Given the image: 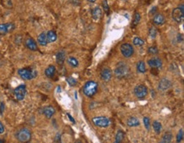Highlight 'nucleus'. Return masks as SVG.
I'll return each mask as SVG.
<instances>
[{
	"label": "nucleus",
	"mask_w": 184,
	"mask_h": 143,
	"mask_svg": "<svg viewBox=\"0 0 184 143\" xmlns=\"http://www.w3.org/2000/svg\"><path fill=\"white\" fill-rule=\"evenodd\" d=\"M98 84L95 81H87L83 86V93L87 97H93L98 91Z\"/></svg>",
	"instance_id": "nucleus-1"
},
{
	"label": "nucleus",
	"mask_w": 184,
	"mask_h": 143,
	"mask_svg": "<svg viewBox=\"0 0 184 143\" xmlns=\"http://www.w3.org/2000/svg\"><path fill=\"white\" fill-rule=\"evenodd\" d=\"M16 138L21 142L26 143L31 140L32 133H31L30 130H28L26 128H23L16 133Z\"/></svg>",
	"instance_id": "nucleus-2"
},
{
	"label": "nucleus",
	"mask_w": 184,
	"mask_h": 143,
	"mask_svg": "<svg viewBox=\"0 0 184 143\" xmlns=\"http://www.w3.org/2000/svg\"><path fill=\"white\" fill-rule=\"evenodd\" d=\"M129 72V67L126 64L120 62L117 65L115 69V75L117 78H122L127 76Z\"/></svg>",
	"instance_id": "nucleus-3"
},
{
	"label": "nucleus",
	"mask_w": 184,
	"mask_h": 143,
	"mask_svg": "<svg viewBox=\"0 0 184 143\" xmlns=\"http://www.w3.org/2000/svg\"><path fill=\"white\" fill-rule=\"evenodd\" d=\"M19 75L21 77V78L25 80H31L36 78L37 72L36 70H33L32 68H22L18 71Z\"/></svg>",
	"instance_id": "nucleus-4"
},
{
	"label": "nucleus",
	"mask_w": 184,
	"mask_h": 143,
	"mask_svg": "<svg viewBox=\"0 0 184 143\" xmlns=\"http://www.w3.org/2000/svg\"><path fill=\"white\" fill-rule=\"evenodd\" d=\"M172 18L177 22L181 23L183 21L184 18V6L183 4H181L179 7L176 8L172 11Z\"/></svg>",
	"instance_id": "nucleus-5"
},
{
	"label": "nucleus",
	"mask_w": 184,
	"mask_h": 143,
	"mask_svg": "<svg viewBox=\"0 0 184 143\" xmlns=\"http://www.w3.org/2000/svg\"><path fill=\"white\" fill-rule=\"evenodd\" d=\"M93 122L96 126H98L99 128H106L110 124V120L106 117H104V116L93 118Z\"/></svg>",
	"instance_id": "nucleus-6"
},
{
	"label": "nucleus",
	"mask_w": 184,
	"mask_h": 143,
	"mask_svg": "<svg viewBox=\"0 0 184 143\" xmlns=\"http://www.w3.org/2000/svg\"><path fill=\"white\" fill-rule=\"evenodd\" d=\"M120 52L126 58L131 57L134 53V49L130 43H123L120 45Z\"/></svg>",
	"instance_id": "nucleus-7"
},
{
	"label": "nucleus",
	"mask_w": 184,
	"mask_h": 143,
	"mask_svg": "<svg viewBox=\"0 0 184 143\" xmlns=\"http://www.w3.org/2000/svg\"><path fill=\"white\" fill-rule=\"evenodd\" d=\"M134 94L138 98L143 99L148 95V88L144 84H138L134 89Z\"/></svg>",
	"instance_id": "nucleus-8"
},
{
	"label": "nucleus",
	"mask_w": 184,
	"mask_h": 143,
	"mask_svg": "<svg viewBox=\"0 0 184 143\" xmlns=\"http://www.w3.org/2000/svg\"><path fill=\"white\" fill-rule=\"evenodd\" d=\"M26 94V87L25 84H21L15 89V96L18 101H22Z\"/></svg>",
	"instance_id": "nucleus-9"
},
{
	"label": "nucleus",
	"mask_w": 184,
	"mask_h": 143,
	"mask_svg": "<svg viewBox=\"0 0 184 143\" xmlns=\"http://www.w3.org/2000/svg\"><path fill=\"white\" fill-rule=\"evenodd\" d=\"M15 29V25L13 23L0 24V35H5L6 33L13 31Z\"/></svg>",
	"instance_id": "nucleus-10"
},
{
	"label": "nucleus",
	"mask_w": 184,
	"mask_h": 143,
	"mask_svg": "<svg viewBox=\"0 0 184 143\" xmlns=\"http://www.w3.org/2000/svg\"><path fill=\"white\" fill-rule=\"evenodd\" d=\"M100 78L103 81L108 82L112 78V71L109 67H105L100 72Z\"/></svg>",
	"instance_id": "nucleus-11"
},
{
	"label": "nucleus",
	"mask_w": 184,
	"mask_h": 143,
	"mask_svg": "<svg viewBox=\"0 0 184 143\" xmlns=\"http://www.w3.org/2000/svg\"><path fill=\"white\" fill-rule=\"evenodd\" d=\"M171 86V83L169 79L165 78H163L162 79H160V83H159V89L160 90H166L168 89H170Z\"/></svg>",
	"instance_id": "nucleus-12"
},
{
	"label": "nucleus",
	"mask_w": 184,
	"mask_h": 143,
	"mask_svg": "<svg viewBox=\"0 0 184 143\" xmlns=\"http://www.w3.org/2000/svg\"><path fill=\"white\" fill-rule=\"evenodd\" d=\"M148 64L149 65L150 67H153V68H159V67H161L162 66V61L160 59V58H152L150 60L148 61Z\"/></svg>",
	"instance_id": "nucleus-13"
},
{
	"label": "nucleus",
	"mask_w": 184,
	"mask_h": 143,
	"mask_svg": "<svg viewBox=\"0 0 184 143\" xmlns=\"http://www.w3.org/2000/svg\"><path fill=\"white\" fill-rule=\"evenodd\" d=\"M26 46L30 49V50H32V51H37L38 49L37 48V43L35 42L34 39H32V37H28L26 40Z\"/></svg>",
	"instance_id": "nucleus-14"
},
{
	"label": "nucleus",
	"mask_w": 184,
	"mask_h": 143,
	"mask_svg": "<svg viewBox=\"0 0 184 143\" xmlns=\"http://www.w3.org/2000/svg\"><path fill=\"white\" fill-rule=\"evenodd\" d=\"M165 19L162 14H157L154 16L153 22L155 26H161L165 23Z\"/></svg>",
	"instance_id": "nucleus-15"
},
{
	"label": "nucleus",
	"mask_w": 184,
	"mask_h": 143,
	"mask_svg": "<svg viewBox=\"0 0 184 143\" xmlns=\"http://www.w3.org/2000/svg\"><path fill=\"white\" fill-rule=\"evenodd\" d=\"M102 16V10L99 7H95L93 11H92V17L93 20L98 21L101 18Z\"/></svg>",
	"instance_id": "nucleus-16"
},
{
	"label": "nucleus",
	"mask_w": 184,
	"mask_h": 143,
	"mask_svg": "<svg viewBox=\"0 0 184 143\" xmlns=\"http://www.w3.org/2000/svg\"><path fill=\"white\" fill-rule=\"evenodd\" d=\"M43 113L44 115L48 118H50L54 116V114L55 113V110L54 108L51 106H48L43 109Z\"/></svg>",
	"instance_id": "nucleus-17"
},
{
	"label": "nucleus",
	"mask_w": 184,
	"mask_h": 143,
	"mask_svg": "<svg viewBox=\"0 0 184 143\" xmlns=\"http://www.w3.org/2000/svg\"><path fill=\"white\" fill-rule=\"evenodd\" d=\"M37 42L40 45L42 46H46L48 44V39H47V35L45 33H40L37 37Z\"/></svg>",
	"instance_id": "nucleus-18"
},
{
	"label": "nucleus",
	"mask_w": 184,
	"mask_h": 143,
	"mask_svg": "<svg viewBox=\"0 0 184 143\" xmlns=\"http://www.w3.org/2000/svg\"><path fill=\"white\" fill-rule=\"evenodd\" d=\"M65 59H66V52L61 50L60 52L57 53L56 55V61L59 65H62L65 61Z\"/></svg>",
	"instance_id": "nucleus-19"
},
{
	"label": "nucleus",
	"mask_w": 184,
	"mask_h": 143,
	"mask_svg": "<svg viewBox=\"0 0 184 143\" xmlns=\"http://www.w3.org/2000/svg\"><path fill=\"white\" fill-rule=\"evenodd\" d=\"M139 124H140V122L136 117H131L127 120V125L129 127H137V126H139Z\"/></svg>",
	"instance_id": "nucleus-20"
},
{
	"label": "nucleus",
	"mask_w": 184,
	"mask_h": 143,
	"mask_svg": "<svg viewBox=\"0 0 184 143\" xmlns=\"http://www.w3.org/2000/svg\"><path fill=\"white\" fill-rule=\"evenodd\" d=\"M47 35V39H48V43H53L54 41L57 40V34L54 31L51 30V31H48V33L46 34Z\"/></svg>",
	"instance_id": "nucleus-21"
},
{
	"label": "nucleus",
	"mask_w": 184,
	"mask_h": 143,
	"mask_svg": "<svg viewBox=\"0 0 184 143\" xmlns=\"http://www.w3.org/2000/svg\"><path fill=\"white\" fill-rule=\"evenodd\" d=\"M55 72H56V69H55L54 66H49L45 70V75L48 78H53L55 74Z\"/></svg>",
	"instance_id": "nucleus-22"
},
{
	"label": "nucleus",
	"mask_w": 184,
	"mask_h": 143,
	"mask_svg": "<svg viewBox=\"0 0 184 143\" xmlns=\"http://www.w3.org/2000/svg\"><path fill=\"white\" fill-rule=\"evenodd\" d=\"M67 63L71 67H77L79 66V62H78L77 59L73 57V56H70L67 58Z\"/></svg>",
	"instance_id": "nucleus-23"
},
{
	"label": "nucleus",
	"mask_w": 184,
	"mask_h": 143,
	"mask_svg": "<svg viewBox=\"0 0 184 143\" xmlns=\"http://www.w3.org/2000/svg\"><path fill=\"white\" fill-rule=\"evenodd\" d=\"M137 70L138 72H141V73H144L146 72V65H145V62L141 61H138V64H137Z\"/></svg>",
	"instance_id": "nucleus-24"
},
{
	"label": "nucleus",
	"mask_w": 184,
	"mask_h": 143,
	"mask_svg": "<svg viewBox=\"0 0 184 143\" xmlns=\"http://www.w3.org/2000/svg\"><path fill=\"white\" fill-rule=\"evenodd\" d=\"M153 128L155 131L156 134H160V131H161V129H162V126H161V124L159 122V121H154L153 123Z\"/></svg>",
	"instance_id": "nucleus-25"
},
{
	"label": "nucleus",
	"mask_w": 184,
	"mask_h": 143,
	"mask_svg": "<svg viewBox=\"0 0 184 143\" xmlns=\"http://www.w3.org/2000/svg\"><path fill=\"white\" fill-rule=\"evenodd\" d=\"M124 138V132L122 130H118L115 136V143H120Z\"/></svg>",
	"instance_id": "nucleus-26"
},
{
	"label": "nucleus",
	"mask_w": 184,
	"mask_h": 143,
	"mask_svg": "<svg viewBox=\"0 0 184 143\" xmlns=\"http://www.w3.org/2000/svg\"><path fill=\"white\" fill-rule=\"evenodd\" d=\"M172 140V135L170 132H166L164 134L162 137V141H164L165 143H170Z\"/></svg>",
	"instance_id": "nucleus-27"
},
{
	"label": "nucleus",
	"mask_w": 184,
	"mask_h": 143,
	"mask_svg": "<svg viewBox=\"0 0 184 143\" xmlns=\"http://www.w3.org/2000/svg\"><path fill=\"white\" fill-rule=\"evenodd\" d=\"M133 44L136 45V46H142V45L144 44V41L141 37H134V39H133Z\"/></svg>",
	"instance_id": "nucleus-28"
},
{
	"label": "nucleus",
	"mask_w": 184,
	"mask_h": 143,
	"mask_svg": "<svg viewBox=\"0 0 184 143\" xmlns=\"http://www.w3.org/2000/svg\"><path fill=\"white\" fill-rule=\"evenodd\" d=\"M141 20V15L139 13H135L134 15V19H133V26H137Z\"/></svg>",
	"instance_id": "nucleus-29"
},
{
	"label": "nucleus",
	"mask_w": 184,
	"mask_h": 143,
	"mask_svg": "<svg viewBox=\"0 0 184 143\" xmlns=\"http://www.w3.org/2000/svg\"><path fill=\"white\" fill-rule=\"evenodd\" d=\"M148 53L150 54V55H157L158 53H159V49H158V48L157 47H155V46H152V47H149L148 48Z\"/></svg>",
	"instance_id": "nucleus-30"
},
{
	"label": "nucleus",
	"mask_w": 184,
	"mask_h": 143,
	"mask_svg": "<svg viewBox=\"0 0 184 143\" xmlns=\"http://www.w3.org/2000/svg\"><path fill=\"white\" fill-rule=\"evenodd\" d=\"M183 130L181 129V130H179L177 136V142L180 143L183 141Z\"/></svg>",
	"instance_id": "nucleus-31"
},
{
	"label": "nucleus",
	"mask_w": 184,
	"mask_h": 143,
	"mask_svg": "<svg viewBox=\"0 0 184 143\" xmlns=\"http://www.w3.org/2000/svg\"><path fill=\"white\" fill-rule=\"evenodd\" d=\"M156 34H157V30L155 29V27H150V29H149V36L152 38H155Z\"/></svg>",
	"instance_id": "nucleus-32"
},
{
	"label": "nucleus",
	"mask_w": 184,
	"mask_h": 143,
	"mask_svg": "<svg viewBox=\"0 0 184 143\" xmlns=\"http://www.w3.org/2000/svg\"><path fill=\"white\" fill-rule=\"evenodd\" d=\"M67 82H68V84L71 85V86H75V84H76V80L74 78H67Z\"/></svg>",
	"instance_id": "nucleus-33"
},
{
	"label": "nucleus",
	"mask_w": 184,
	"mask_h": 143,
	"mask_svg": "<svg viewBox=\"0 0 184 143\" xmlns=\"http://www.w3.org/2000/svg\"><path fill=\"white\" fill-rule=\"evenodd\" d=\"M144 126L146 128V130H149V127H150V123H149V118L144 117Z\"/></svg>",
	"instance_id": "nucleus-34"
},
{
	"label": "nucleus",
	"mask_w": 184,
	"mask_h": 143,
	"mask_svg": "<svg viewBox=\"0 0 184 143\" xmlns=\"http://www.w3.org/2000/svg\"><path fill=\"white\" fill-rule=\"evenodd\" d=\"M103 7H104V9L108 13V12H109V10H110V8H109L108 3H107V0H104V1H103Z\"/></svg>",
	"instance_id": "nucleus-35"
},
{
	"label": "nucleus",
	"mask_w": 184,
	"mask_h": 143,
	"mask_svg": "<svg viewBox=\"0 0 184 143\" xmlns=\"http://www.w3.org/2000/svg\"><path fill=\"white\" fill-rule=\"evenodd\" d=\"M3 110H4V103H3V102H1V104H0V115L3 114Z\"/></svg>",
	"instance_id": "nucleus-36"
},
{
	"label": "nucleus",
	"mask_w": 184,
	"mask_h": 143,
	"mask_svg": "<svg viewBox=\"0 0 184 143\" xmlns=\"http://www.w3.org/2000/svg\"><path fill=\"white\" fill-rule=\"evenodd\" d=\"M4 132V126L3 124L0 122V134H3Z\"/></svg>",
	"instance_id": "nucleus-37"
},
{
	"label": "nucleus",
	"mask_w": 184,
	"mask_h": 143,
	"mask_svg": "<svg viewBox=\"0 0 184 143\" xmlns=\"http://www.w3.org/2000/svg\"><path fill=\"white\" fill-rule=\"evenodd\" d=\"M71 3L75 4V5H80V3H81V2H80V0H71Z\"/></svg>",
	"instance_id": "nucleus-38"
},
{
	"label": "nucleus",
	"mask_w": 184,
	"mask_h": 143,
	"mask_svg": "<svg viewBox=\"0 0 184 143\" xmlns=\"http://www.w3.org/2000/svg\"><path fill=\"white\" fill-rule=\"evenodd\" d=\"M67 115H68V117L70 118V120H71V122H72L73 124H75V120L73 119V118H72V117H71V116L70 114H67Z\"/></svg>",
	"instance_id": "nucleus-39"
},
{
	"label": "nucleus",
	"mask_w": 184,
	"mask_h": 143,
	"mask_svg": "<svg viewBox=\"0 0 184 143\" xmlns=\"http://www.w3.org/2000/svg\"><path fill=\"white\" fill-rule=\"evenodd\" d=\"M87 1H88V2H90V3H94L96 0H87Z\"/></svg>",
	"instance_id": "nucleus-40"
},
{
	"label": "nucleus",
	"mask_w": 184,
	"mask_h": 143,
	"mask_svg": "<svg viewBox=\"0 0 184 143\" xmlns=\"http://www.w3.org/2000/svg\"><path fill=\"white\" fill-rule=\"evenodd\" d=\"M159 143H165V142L164 141H162V140H161V141H160V142H159Z\"/></svg>",
	"instance_id": "nucleus-41"
},
{
	"label": "nucleus",
	"mask_w": 184,
	"mask_h": 143,
	"mask_svg": "<svg viewBox=\"0 0 184 143\" xmlns=\"http://www.w3.org/2000/svg\"><path fill=\"white\" fill-rule=\"evenodd\" d=\"M124 1H126V0H124Z\"/></svg>",
	"instance_id": "nucleus-42"
},
{
	"label": "nucleus",
	"mask_w": 184,
	"mask_h": 143,
	"mask_svg": "<svg viewBox=\"0 0 184 143\" xmlns=\"http://www.w3.org/2000/svg\"><path fill=\"white\" fill-rule=\"evenodd\" d=\"M26 143H29V142H26Z\"/></svg>",
	"instance_id": "nucleus-43"
}]
</instances>
